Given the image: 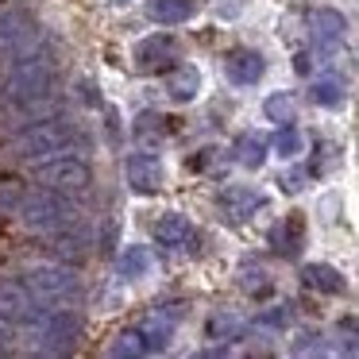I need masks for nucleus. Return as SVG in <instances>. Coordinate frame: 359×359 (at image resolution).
I'll use <instances>...</instances> for the list:
<instances>
[{
    "instance_id": "9",
    "label": "nucleus",
    "mask_w": 359,
    "mask_h": 359,
    "mask_svg": "<svg viewBox=\"0 0 359 359\" xmlns=\"http://www.w3.org/2000/svg\"><path fill=\"white\" fill-rule=\"evenodd\" d=\"M128 186H132L135 194H155V189L163 186V163H158V155L135 151V155L128 158Z\"/></svg>"
},
{
    "instance_id": "24",
    "label": "nucleus",
    "mask_w": 359,
    "mask_h": 359,
    "mask_svg": "<svg viewBox=\"0 0 359 359\" xmlns=\"http://www.w3.org/2000/svg\"><path fill=\"white\" fill-rule=\"evenodd\" d=\"M236 332H240V317H232V313H220V317L209 320V336H212V340H232Z\"/></svg>"
},
{
    "instance_id": "3",
    "label": "nucleus",
    "mask_w": 359,
    "mask_h": 359,
    "mask_svg": "<svg viewBox=\"0 0 359 359\" xmlns=\"http://www.w3.org/2000/svg\"><path fill=\"white\" fill-rule=\"evenodd\" d=\"M74 143H78L74 124L62 116H55V120H35V124H27L12 151L32 163V158H47V155H66Z\"/></svg>"
},
{
    "instance_id": "20",
    "label": "nucleus",
    "mask_w": 359,
    "mask_h": 359,
    "mask_svg": "<svg viewBox=\"0 0 359 359\" xmlns=\"http://www.w3.org/2000/svg\"><path fill=\"white\" fill-rule=\"evenodd\" d=\"M116 266H120V274H124V278H143V274L151 271V251L140 248V243H132V248L120 251Z\"/></svg>"
},
{
    "instance_id": "13",
    "label": "nucleus",
    "mask_w": 359,
    "mask_h": 359,
    "mask_svg": "<svg viewBox=\"0 0 359 359\" xmlns=\"http://www.w3.org/2000/svg\"><path fill=\"white\" fill-rule=\"evenodd\" d=\"M174 325H178V309H155L147 320H143V340H147V351H163L166 340L174 336Z\"/></svg>"
},
{
    "instance_id": "17",
    "label": "nucleus",
    "mask_w": 359,
    "mask_h": 359,
    "mask_svg": "<svg viewBox=\"0 0 359 359\" xmlns=\"http://www.w3.org/2000/svg\"><path fill=\"white\" fill-rule=\"evenodd\" d=\"M302 278L309 290H320V294H344V274L328 263H309L302 271Z\"/></svg>"
},
{
    "instance_id": "11",
    "label": "nucleus",
    "mask_w": 359,
    "mask_h": 359,
    "mask_svg": "<svg viewBox=\"0 0 359 359\" xmlns=\"http://www.w3.org/2000/svg\"><path fill=\"white\" fill-rule=\"evenodd\" d=\"M220 205L228 209V217H232V220H248L251 212H259L266 205V197L259 194L255 186H228L224 194H220Z\"/></svg>"
},
{
    "instance_id": "4",
    "label": "nucleus",
    "mask_w": 359,
    "mask_h": 359,
    "mask_svg": "<svg viewBox=\"0 0 359 359\" xmlns=\"http://www.w3.org/2000/svg\"><path fill=\"white\" fill-rule=\"evenodd\" d=\"M24 278H27V290L47 305H70V302L81 297V278L70 271V266L39 263V266H27Z\"/></svg>"
},
{
    "instance_id": "25",
    "label": "nucleus",
    "mask_w": 359,
    "mask_h": 359,
    "mask_svg": "<svg viewBox=\"0 0 359 359\" xmlns=\"http://www.w3.org/2000/svg\"><path fill=\"white\" fill-rule=\"evenodd\" d=\"M163 124H166V120L158 116V112H140V120H135V135H140L143 143H147L151 135L158 140V135H163Z\"/></svg>"
},
{
    "instance_id": "14",
    "label": "nucleus",
    "mask_w": 359,
    "mask_h": 359,
    "mask_svg": "<svg viewBox=\"0 0 359 359\" xmlns=\"http://www.w3.org/2000/svg\"><path fill=\"white\" fill-rule=\"evenodd\" d=\"M147 16L155 24H186L197 16V0H147Z\"/></svg>"
},
{
    "instance_id": "26",
    "label": "nucleus",
    "mask_w": 359,
    "mask_h": 359,
    "mask_svg": "<svg viewBox=\"0 0 359 359\" xmlns=\"http://www.w3.org/2000/svg\"><path fill=\"white\" fill-rule=\"evenodd\" d=\"M286 320H290V313L282 309V305H274V309L259 313V317H255V325H259V328H286Z\"/></svg>"
},
{
    "instance_id": "22",
    "label": "nucleus",
    "mask_w": 359,
    "mask_h": 359,
    "mask_svg": "<svg viewBox=\"0 0 359 359\" xmlns=\"http://www.w3.org/2000/svg\"><path fill=\"white\" fill-rule=\"evenodd\" d=\"M302 132H297L294 124H282L278 132H274V140H271V147H274V155L278 158H294V155H302Z\"/></svg>"
},
{
    "instance_id": "5",
    "label": "nucleus",
    "mask_w": 359,
    "mask_h": 359,
    "mask_svg": "<svg viewBox=\"0 0 359 359\" xmlns=\"http://www.w3.org/2000/svg\"><path fill=\"white\" fill-rule=\"evenodd\" d=\"M35 340L39 351L47 355H62L81 340V317L74 309H50V313H35Z\"/></svg>"
},
{
    "instance_id": "7",
    "label": "nucleus",
    "mask_w": 359,
    "mask_h": 359,
    "mask_svg": "<svg viewBox=\"0 0 359 359\" xmlns=\"http://www.w3.org/2000/svg\"><path fill=\"white\" fill-rule=\"evenodd\" d=\"M170 62H178V39H170V35H151V39L135 43V66L143 74H158Z\"/></svg>"
},
{
    "instance_id": "8",
    "label": "nucleus",
    "mask_w": 359,
    "mask_h": 359,
    "mask_svg": "<svg viewBox=\"0 0 359 359\" xmlns=\"http://www.w3.org/2000/svg\"><path fill=\"white\" fill-rule=\"evenodd\" d=\"M309 32H313V47L325 50V55H332V50L344 43V35H348V24H344L340 12L317 8V12H313V20H309Z\"/></svg>"
},
{
    "instance_id": "12",
    "label": "nucleus",
    "mask_w": 359,
    "mask_h": 359,
    "mask_svg": "<svg viewBox=\"0 0 359 359\" xmlns=\"http://www.w3.org/2000/svg\"><path fill=\"white\" fill-rule=\"evenodd\" d=\"M35 305H32V294H27L20 282H8L0 278V317H12V320H32L35 317Z\"/></svg>"
},
{
    "instance_id": "6",
    "label": "nucleus",
    "mask_w": 359,
    "mask_h": 359,
    "mask_svg": "<svg viewBox=\"0 0 359 359\" xmlns=\"http://www.w3.org/2000/svg\"><path fill=\"white\" fill-rule=\"evenodd\" d=\"M35 178H39V186L55 189V194H86L89 186H93V174H89V166L81 163V158H70V155H55L50 163H43L39 170H35Z\"/></svg>"
},
{
    "instance_id": "10",
    "label": "nucleus",
    "mask_w": 359,
    "mask_h": 359,
    "mask_svg": "<svg viewBox=\"0 0 359 359\" xmlns=\"http://www.w3.org/2000/svg\"><path fill=\"white\" fill-rule=\"evenodd\" d=\"M263 70H266L263 55H259V50H248V47L232 50L228 62H224V74H228L232 86H255V81L263 78Z\"/></svg>"
},
{
    "instance_id": "21",
    "label": "nucleus",
    "mask_w": 359,
    "mask_h": 359,
    "mask_svg": "<svg viewBox=\"0 0 359 359\" xmlns=\"http://www.w3.org/2000/svg\"><path fill=\"white\" fill-rule=\"evenodd\" d=\"M263 116L271 120V124H294V116H297L294 93H271L263 101Z\"/></svg>"
},
{
    "instance_id": "2",
    "label": "nucleus",
    "mask_w": 359,
    "mask_h": 359,
    "mask_svg": "<svg viewBox=\"0 0 359 359\" xmlns=\"http://www.w3.org/2000/svg\"><path fill=\"white\" fill-rule=\"evenodd\" d=\"M16 212L35 232H66V228L78 224V209L55 189H35V194L20 197Z\"/></svg>"
},
{
    "instance_id": "23",
    "label": "nucleus",
    "mask_w": 359,
    "mask_h": 359,
    "mask_svg": "<svg viewBox=\"0 0 359 359\" xmlns=\"http://www.w3.org/2000/svg\"><path fill=\"white\" fill-rule=\"evenodd\" d=\"M109 351L112 355H147V340H143L140 328H132V332H120Z\"/></svg>"
},
{
    "instance_id": "15",
    "label": "nucleus",
    "mask_w": 359,
    "mask_h": 359,
    "mask_svg": "<svg viewBox=\"0 0 359 359\" xmlns=\"http://www.w3.org/2000/svg\"><path fill=\"white\" fill-rule=\"evenodd\" d=\"M155 240L166 243V248H186V243H194V224L178 212H166L155 224Z\"/></svg>"
},
{
    "instance_id": "16",
    "label": "nucleus",
    "mask_w": 359,
    "mask_h": 359,
    "mask_svg": "<svg viewBox=\"0 0 359 359\" xmlns=\"http://www.w3.org/2000/svg\"><path fill=\"white\" fill-rule=\"evenodd\" d=\"M197 89H201V74H197L194 66H178V70L170 74V81H166V97H170L174 104L194 101Z\"/></svg>"
},
{
    "instance_id": "27",
    "label": "nucleus",
    "mask_w": 359,
    "mask_h": 359,
    "mask_svg": "<svg viewBox=\"0 0 359 359\" xmlns=\"http://www.w3.org/2000/svg\"><path fill=\"white\" fill-rule=\"evenodd\" d=\"M302 182H305L302 170H290L286 178H282V189H286V194H297V189H302Z\"/></svg>"
},
{
    "instance_id": "1",
    "label": "nucleus",
    "mask_w": 359,
    "mask_h": 359,
    "mask_svg": "<svg viewBox=\"0 0 359 359\" xmlns=\"http://www.w3.org/2000/svg\"><path fill=\"white\" fill-rule=\"evenodd\" d=\"M55 89H58V70L50 50H27V55H20L8 86H4V104L12 112H39L55 101Z\"/></svg>"
},
{
    "instance_id": "28",
    "label": "nucleus",
    "mask_w": 359,
    "mask_h": 359,
    "mask_svg": "<svg viewBox=\"0 0 359 359\" xmlns=\"http://www.w3.org/2000/svg\"><path fill=\"white\" fill-rule=\"evenodd\" d=\"M297 74H309V55H297Z\"/></svg>"
},
{
    "instance_id": "18",
    "label": "nucleus",
    "mask_w": 359,
    "mask_h": 359,
    "mask_svg": "<svg viewBox=\"0 0 359 359\" xmlns=\"http://www.w3.org/2000/svg\"><path fill=\"white\" fill-rule=\"evenodd\" d=\"M309 101L325 104V109H340V104L348 101V86H344V78H336V74L317 78V81L309 86Z\"/></svg>"
},
{
    "instance_id": "19",
    "label": "nucleus",
    "mask_w": 359,
    "mask_h": 359,
    "mask_svg": "<svg viewBox=\"0 0 359 359\" xmlns=\"http://www.w3.org/2000/svg\"><path fill=\"white\" fill-rule=\"evenodd\" d=\"M232 155H236V163H240V166L259 170V166H263V158H266V140L259 132H243L240 140H236Z\"/></svg>"
}]
</instances>
